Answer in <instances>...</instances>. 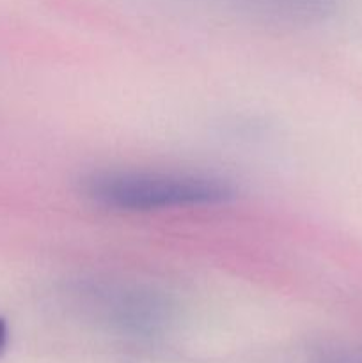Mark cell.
I'll return each instance as SVG.
<instances>
[{
    "mask_svg": "<svg viewBox=\"0 0 362 363\" xmlns=\"http://www.w3.org/2000/svg\"><path fill=\"white\" fill-rule=\"evenodd\" d=\"M85 197L116 211H165L224 204L234 197L226 179L163 170H102L82 183Z\"/></svg>",
    "mask_w": 362,
    "mask_h": 363,
    "instance_id": "6da1fadb",
    "label": "cell"
},
{
    "mask_svg": "<svg viewBox=\"0 0 362 363\" xmlns=\"http://www.w3.org/2000/svg\"><path fill=\"white\" fill-rule=\"evenodd\" d=\"M248 14L273 21H314L334 13L341 0H229Z\"/></svg>",
    "mask_w": 362,
    "mask_h": 363,
    "instance_id": "7a4b0ae2",
    "label": "cell"
},
{
    "mask_svg": "<svg viewBox=\"0 0 362 363\" xmlns=\"http://www.w3.org/2000/svg\"><path fill=\"white\" fill-rule=\"evenodd\" d=\"M7 340H9V330H7L6 321L0 319V354H2L4 350H6Z\"/></svg>",
    "mask_w": 362,
    "mask_h": 363,
    "instance_id": "3957f363",
    "label": "cell"
}]
</instances>
